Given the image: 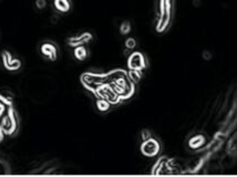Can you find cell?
<instances>
[{
  "instance_id": "4",
  "label": "cell",
  "mask_w": 237,
  "mask_h": 177,
  "mask_svg": "<svg viewBox=\"0 0 237 177\" xmlns=\"http://www.w3.org/2000/svg\"><path fill=\"white\" fill-rule=\"evenodd\" d=\"M3 62H5L6 68H7L8 70H11V71L18 70V69L20 68V65H21L20 61L17 60V59H12L8 52H5V53H3Z\"/></svg>"
},
{
  "instance_id": "10",
  "label": "cell",
  "mask_w": 237,
  "mask_h": 177,
  "mask_svg": "<svg viewBox=\"0 0 237 177\" xmlns=\"http://www.w3.org/2000/svg\"><path fill=\"white\" fill-rule=\"evenodd\" d=\"M135 46H136V41L133 38H127V39L125 40V47H127V49H133V48H135Z\"/></svg>"
},
{
  "instance_id": "11",
  "label": "cell",
  "mask_w": 237,
  "mask_h": 177,
  "mask_svg": "<svg viewBox=\"0 0 237 177\" xmlns=\"http://www.w3.org/2000/svg\"><path fill=\"white\" fill-rule=\"evenodd\" d=\"M47 6V1L46 0H35V7L38 9H45Z\"/></svg>"
},
{
  "instance_id": "2",
  "label": "cell",
  "mask_w": 237,
  "mask_h": 177,
  "mask_svg": "<svg viewBox=\"0 0 237 177\" xmlns=\"http://www.w3.org/2000/svg\"><path fill=\"white\" fill-rule=\"evenodd\" d=\"M129 68L131 70H139L141 71L142 69L145 68V61L144 58L140 52H134L130 56L129 58Z\"/></svg>"
},
{
  "instance_id": "8",
  "label": "cell",
  "mask_w": 237,
  "mask_h": 177,
  "mask_svg": "<svg viewBox=\"0 0 237 177\" xmlns=\"http://www.w3.org/2000/svg\"><path fill=\"white\" fill-rule=\"evenodd\" d=\"M130 31H131V24L127 21H124L120 27V32L122 35H127V33H130Z\"/></svg>"
},
{
  "instance_id": "5",
  "label": "cell",
  "mask_w": 237,
  "mask_h": 177,
  "mask_svg": "<svg viewBox=\"0 0 237 177\" xmlns=\"http://www.w3.org/2000/svg\"><path fill=\"white\" fill-rule=\"evenodd\" d=\"M53 5L58 11L60 12H68L71 8V3L69 0H53Z\"/></svg>"
},
{
  "instance_id": "9",
  "label": "cell",
  "mask_w": 237,
  "mask_h": 177,
  "mask_svg": "<svg viewBox=\"0 0 237 177\" xmlns=\"http://www.w3.org/2000/svg\"><path fill=\"white\" fill-rule=\"evenodd\" d=\"M130 78H131V80H134V81H139L141 79V73H140L139 70H131L130 71Z\"/></svg>"
},
{
  "instance_id": "7",
  "label": "cell",
  "mask_w": 237,
  "mask_h": 177,
  "mask_svg": "<svg viewBox=\"0 0 237 177\" xmlns=\"http://www.w3.org/2000/svg\"><path fill=\"white\" fill-rule=\"evenodd\" d=\"M96 106H98V109L100 110V111H106V110H109V107H110V103H109V101L105 100V99H100V100H98V102H96Z\"/></svg>"
},
{
  "instance_id": "3",
  "label": "cell",
  "mask_w": 237,
  "mask_h": 177,
  "mask_svg": "<svg viewBox=\"0 0 237 177\" xmlns=\"http://www.w3.org/2000/svg\"><path fill=\"white\" fill-rule=\"evenodd\" d=\"M40 51L42 53V56H45L46 58H48L50 61H56L57 59V48L54 47L52 43H43L40 48Z\"/></svg>"
},
{
  "instance_id": "6",
  "label": "cell",
  "mask_w": 237,
  "mask_h": 177,
  "mask_svg": "<svg viewBox=\"0 0 237 177\" xmlns=\"http://www.w3.org/2000/svg\"><path fill=\"white\" fill-rule=\"evenodd\" d=\"M87 56H88L87 49H85L83 46H78V47L74 49V56L78 59V60H80V61L85 60Z\"/></svg>"
},
{
  "instance_id": "1",
  "label": "cell",
  "mask_w": 237,
  "mask_h": 177,
  "mask_svg": "<svg viewBox=\"0 0 237 177\" xmlns=\"http://www.w3.org/2000/svg\"><path fill=\"white\" fill-rule=\"evenodd\" d=\"M141 151L144 155L146 156H155L159 151H160V145L157 143V141L153 140V138H148L143 142L141 146Z\"/></svg>"
},
{
  "instance_id": "12",
  "label": "cell",
  "mask_w": 237,
  "mask_h": 177,
  "mask_svg": "<svg viewBox=\"0 0 237 177\" xmlns=\"http://www.w3.org/2000/svg\"><path fill=\"white\" fill-rule=\"evenodd\" d=\"M142 136H143V141H145V140H148V138H150V132L148 131H143V134H142Z\"/></svg>"
}]
</instances>
